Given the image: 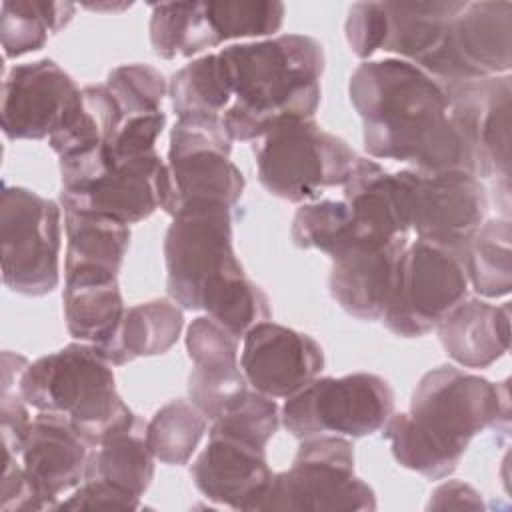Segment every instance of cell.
Listing matches in <instances>:
<instances>
[{"label":"cell","mask_w":512,"mask_h":512,"mask_svg":"<svg viewBox=\"0 0 512 512\" xmlns=\"http://www.w3.org/2000/svg\"><path fill=\"white\" fill-rule=\"evenodd\" d=\"M18 390L38 412L66 416L90 448L136 420L116 392L112 364L88 342H72L30 362Z\"/></svg>","instance_id":"cell-5"},{"label":"cell","mask_w":512,"mask_h":512,"mask_svg":"<svg viewBox=\"0 0 512 512\" xmlns=\"http://www.w3.org/2000/svg\"><path fill=\"white\" fill-rule=\"evenodd\" d=\"M168 94L178 118L222 116L232 104V86L220 54H206L180 68Z\"/></svg>","instance_id":"cell-31"},{"label":"cell","mask_w":512,"mask_h":512,"mask_svg":"<svg viewBox=\"0 0 512 512\" xmlns=\"http://www.w3.org/2000/svg\"><path fill=\"white\" fill-rule=\"evenodd\" d=\"M206 428L208 418L190 400H172L146 424V440L156 460L182 466L192 458Z\"/></svg>","instance_id":"cell-33"},{"label":"cell","mask_w":512,"mask_h":512,"mask_svg":"<svg viewBox=\"0 0 512 512\" xmlns=\"http://www.w3.org/2000/svg\"><path fill=\"white\" fill-rule=\"evenodd\" d=\"M106 88L118 102L122 116L154 114L162 110L168 92L164 74L150 64H122L110 70Z\"/></svg>","instance_id":"cell-36"},{"label":"cell","mask_w":512,"mask_h":512,"mask_svg":"<svg viewBox=\"0 0 512 512\" xmlns=\"http://www.w3.org/2000/svg\"><path fill=\"white\" fill-rule=\"evenodd\" d=\"M428 510H484V502L470 484L448 480L430 494Z\"/></svg>","instance_id":"cell-42"},{"label":"cell","mask_w":512,"mask_h":512,"mask_svg":"<svg viewBox=\"0 0 512 512\" xmlns=\"http://www.w3.org/2000/svg\"><path fill=\"white\" fill-rule=\"evenodd\" d=\"M90 444L62 414L40 412L30 420L18 460L42 510H56L58 500L86 474Z\"/></svg>","instance_id":"cell-19"},{"label":"cell","mask_w":512,"mask_h":512,"mask_svg":"<svg viewBox=\"0 0 512 512\" xmlns=\"http://www.w3.org/2000/svg\"><path fill=\"white\" fill-rule=\"evenodd\" d=\"M290 236L298 248H314L332 260L354 248V222L344 200H312L302 204L294 218Z\"/></svg>","instance_id":"cell-34"},{"label":"cell","mask_w":512,"mask_h":512,"mask_svg":"<svg viewBox=\"0 0 512 512\" xmlns=\"http://www.w3.org/2000/svg\"><path fill=\"white\" fill-rule=\"evenodd\" d=\"M204 10L220 44L234 38L270 36L280 30L286 12L276 0L204 2Z\"/></svg>","instance_id":"cell-35"},{"label":"cell","mask_w":512,"mask_h":512,"mask_svg":"<svg viewBox=\"0 0 512 512\" xmlns=\"http://www.w3.org/2000/svg\"><path fill=\"white\" fill-rule=\"evenodd\" d=\"M350 50L358 58H370L380 50L386 30V16L382 2H356L348 10L344 24Z\"/></svg>","instance_id":"cell-40"},{"label":"cell","mask_w":512,"mask_h":512,"mask_svg":"<svg viewBox=\"0 0 512 512\" xmlns=\"http://www.w3.org/2000/svg\"><path fill=\"white\" fill-rule=\"evenodd\" d=\"M460 250L416 236L400 256L382 324L396 336L420 338L468 294L466 262Z\"/></svg>","instance_id":"cell-9"},{"label":"cell","mask_w":512,"mask_h":512,"mask_svg":"<svg viewBox=\"0 0 512 512\" xmlns=\"http://www.w3.org/2000/svg\"><path fill=\"white\" fill-rule=\"evenodd\" d=\"M258 180L280 200L306 204L326 188L344 186L360 156L312 118L276 124L254 146Z\"/></svg>","instance_id":"cell-6"},{"label":"cell","mask_w":512,"mask_h":512,"mask_svg":"<svg viewBox=\"0 0 512 512\" xmlns=\"http://www.w3.org/2000/svg\"><path fill=\"white\" fill-rule=\"evenodd\" d=\"M2 280L10 292L46 296L60 282V206L4 184L0 198Z\"/></svg>","instance_id":"cell-11"},{"label":"cell","mask_w":512,"mask_h":512,"mask_svg":"<svg viewBox=\"0 0 512 512\" xmlns=\"http://www.w3.org/2000/svg\"><path fill=\"white\" fill-rule=\"evenodd\" d=\"M232 138L222 116H184L172 126L162 184V210L176 216L192 208H232L244 176L230 160Z\"/></svg>","instance_id":"cell-7"},{"label":"cell","mask_w":512,"mask_h":512,"mask_svg":"<svg viewBox=\"0 0 512 512\" xmlns=\"http://www.w3.org/2000/svg\"><path fill=\"white\" fill-rule=\"evenodd\" d=\"M166 126V114H140V116H124L118 132L110 142V154L118 160L136 158L142 154L156 152L154 144Z\"/></svg>","instance_id":"cell-39"},{"label":"cell","mask_w":512,"mask_h":512,"mask_svg":"<svg viewBox=\"0 0 512 512\" xmlns=\"http://www.w3.org/2000/svg\"><path fill=\"white\" fill-rule=\"evenodd\" d=\"M62 310L70 336L96 346L106 356L126 314L118 278L64 280Z\"/></svg>","instance_id":"cell-25"},{"label":"cell","mask_w":512,"mask_h":512,"mask_svg":"<svg viewBox=\"0 0 512 512\" xmlns=\"http://www.w3.org/2000/svg\"><path fill=\"white\" fill-rule=\"evenodd\" d=\"M146 424L136 416L128 428L90 448L84 480H100L140 498L154 478L156 460L146 440Z\"/></svg>","instance_id":"cell-27"},{"label":"cell","mask_w":512,"mask_h":512,"mask_svg":"<svg viewBox=\"0 0 512 512\" xmlns=\"http://www.w3.org/2000/svg\"><path fill=\"white\" fill-rule=\"evenodd\" d=\"M184 326L182 306L174 300L154 298L126 308L118 338L104 356L112 366H124L142 356L168 352Z\"/></svg>","instance_id":"cell-28"},{"label":"cell","mask_w":512,"mask_h":512,"mask_svg":"<svg viewBox=\"0 0 512 512\" xmlns=\"http://www.w3.org/2000/svg\"><path fill=\"white\" fill-rule=\"evenodd\" d=\"M238 338L214 318L198 316L186 330V350L194 368L218 370L238 366Z\"/></svg>","instance_id":"cell-37"},{"label":"cell","mask_w":512,"mask_h":512,"mask_svg":"<svg viewBox=\"0 0 512 512\" xmlns=\"http://www.w3.org/2000/svg\"><path fill=\"white\" fill-rule=\"evenodd\" d=\"M348 94L362 118L368 156L408 162L420 174H474L468 146L448 116L444 86L418 66L400 58L362 62Z\"/></svg>","instance_id":"cell-1"},{"label":"cell","mask_w":512,"mask_h":512,"mask_svg":"<svg viewBox=\"0 0 512 512\" xmlns=\"http://www.w3.org/2000/svg\"><path fill=\"white\" fill-rule=\"evenodd\" d=\"M342 188L354 222V248L380 246L410 232V170L388 172L360 156Z\"/></svg>","instance_id":"cell-20"},{"label":"cell","mask_w":512,"mask_h":512,"mask_svg":"<svg viewBox=\"0 0 512 512\" xmlns=\"http://www.w3.org/2000/svg\"><path fill=\"white\" fill-rule=\"evenodd\" d=\"M240 368L254 390L290 398L318 378L324 352L312 336L264 320L244 334Z\"/></svg>","instance_id":"cell-17"},{"label":"cell","mask_w":512,"mask_h":512,"mask_svg":"<svg viewBox=\"0 0 512 512\" xmlns=\"http://www.w3.org/2000/svg\"><path fill=\"white\" fill-rule=\"evenodd\" d=\"M166 290L186 310H204L234 338L270 320V302L246 278L232 248L228 208H192L172 216L164 236Z\"/></svg>","instance_id":"cell-3"},{"label":"cell","mask_w":512,"mask_h":512,"mask_svg":"<svg viewBox=\"0 0 512 512\" xmlns=\"http://www.w3.org/2000/svg\"><path fill=\"white\" fill-rule=\"evenodd\" d=\"M122 110L106 84L80 90L62 124L48 138L58 160L88 154L110 146L122 124Z\"/></svg>","instance_id":"cell-26"},{"label":"cell","mask_w":512,"mask_h":512,"mask_svg":"<svg viewBox=\"0 0 512 512\" xmlns=\"http://www.w3.org/2000/svg\"><path fill=\"white\" fill-rule=\"evenodd\" d=\"M394 414L390 384L370 372L314 378L280 410L284 428L298 440L312 436H370Z\"/></svg>","instance_id":"cell-10"},{"label":"cell","mask_w":512,"mask_h":512,"mask_svg":"<svg viewBox=\"0 0 512 512\" xmlns=\"http://www.w3.org/2000/svg\"><path fill=\"white\" fill-rule=\"evenodd\" d=\"M486 212V188L474 174L410 170V230L416 236L466 252Z\"/></svg>","instance_id":"cell-14"},{"label":"cell","mask_w":512,"mask_h":512,"mask_svg":"<svg viewBox=\"0 0 512 512\" xmlns=\"http://www.w3.org/2000/svg\"><path fill=\"white\" fill-rule=\"evenodd\" d=\"M232 104L222 120L232 140L252 142L276 124L312 118L320 106L322 44L306 34H280L222 48Z\"/></svg>","instance_id":"cell-4"},{"label":"cell","mask_w":512,"mask_h":512,"mask_svg":"<svg viewBox=\"0 0 512 512\" xmlns=\"http://www.w3.org/2000/svg\"><path fill=\"white\" fill-rule=\"evenodd\" d=\"M248 386L240 366L218 370L194 368L188 376V398L208 420H216Z\"/></svg>","instance_id":"cell-38"},{"label":"cell","mask_w":512,"mask_h":512,"mask_svg":"<svg viewBox=\"0 0 512 512\" xmlns=\"http://www.w3.org/2000/svg\"><path fill=\"white\" fill-rule=\"evenodd\" d=\"M140 498L100 480H84L56 510H134Z\"/></svg>","instance_id":"cell-41"},{"label":"cell","mask_w":512,"mask_h":512,"mask_svg":"<svg viewBox=\"0 0 512 512\" xmlns=\"http://www.w3.org/2000/svg\"><path fill=\"white\" fill-rule=\"evenodd\" d=\"M386 30L380 50L432 72L462 0L382 2Z\"/></svg>","instance_id":"cell-23"},{"label":"cell","mask_w":512,"mask_h":512,"mask_svg":"<svg viewBox=\"0 0 512 512\" xmlns=\"http://www.w3.org/2000/svg\"><path fill=\"white\" fill-rule=\"evenodd\" d=\"M510 66L512 4L462 0L430 76L440 84H454L504 76Z\"/></svg>","instance_id":"cell-13"},{"label":"cell","mask_w":512,"mask_h":512,"mask_svg":"<svg viewBox=\"0 0 512 512\" xmlns=\"http://www.w3.org/2000/svg\"><path fill=\"white\" fill-rule=\"evenodd\" d=\"M80 88L54 60L14 66L2 84V132L8 140L50 138L78 98Z\"/></svg>","instance_id":"cell-16"},{"label":"cell","mask_w":512,"mask_h":512,"mask_svg":"<svg viewBox=\"0 0 512 512\" xmlns=\"http://www.w3.org/2000/svg\"><path fill=\"white\" fill-rule=\"evenodd\" d=\"M150 44L156 56L172 60L194 56L220 44L204 2H162L152 4Z\"/></svg>","instance_id":"cell-29"},{"label":"cell","mask_w":512,"mask_h":512,"mask_svg":"<svg viewBox=\"0 0 512 512\" xmlns=\"http://www.w3.org/2000/svg\"><path fill=\"white\" fill-rule=\"evenodd\" d=\"M272 476L266 444L214 422L206 448L190 466L198 492L234 510H254Z\"/></svg>","instance_id":"cell-15"},{"label":"cell","mask_w":512,"mask_h":512,"mask_svg":"<svg viewBox=\"0 0 512 512\" xmlns=\"http://www.w3.org/2000/svg\"><path fill=\"white\" fill-rule=\"evenodd\" d=\"M374 490L354 474V448L344 436H312L298 446L288 470L272 476L254 510L364 512Z\"/></svg>","instance_id":"cell-8"},{"label":"cell","mask_w":512,"mask_h":512,"mask_svg":"<svg viewBox=\"0 0 512 512\" xmlns=\"http://www.w3.org/2000/svg\"><path fill=\"white\" fill-rule=\"evenodd\" d=\"M70 2L4 0L0 6V36L6 58H18L44 48L50 34H58L72 20Z\"/></svg>","instance_id":"cell-30"},{"label":"cell","mask_w":512,"mask_h":512,"mask_svg":"<svg viewBox=\"0 0 512 512\" xmlns=\"http://www.w3.org/2000/svg\"><path fill=\"white\" fill-rule=\"evenodd\" d=\"M446 354L464 368H488L510 346V304L464 298L434 328Z\"/></svg>","instance_id":"cell-22"},{"label":"cell","mask_w":512,"mask_h":512,"mask_svg":"<svg viewBox=\"0 0 512 512\" xmlns=\"http://www.w3.org/2000/svg\"><path fill=\"white\" fill-rule=\"evenodd\" d=\"M408 242V234H400L386 244L354 248L334 258L328 286L340 308L364 322L382 320Z\"/></svg>","instance_id":"cell-21"},{"label":"cell","mask_w":512,"mask_h":512,"mask_svg":"<svg viewBox=\"0 0 512 512\" xmlns=\"http://www.w3.org/2000/svg\"><path fill=\"white\" fill-rule=\"evenodd\" d=\"M166 162L156 154H142L114 162L84 186L60 190L64 210L88 212L136 224L162 208Z\"/></svg>","instance_id":"cell-18"},{"label":"cell","mask_w":512,"mask_h":512,"mask_svg":"<svg viewBox=\"0 0 512 512\" xmlns=\"http://www.w3.org/2000/svg\"><path fill=\"white\" fill-rule=\"evenodd\" d=\"M508 380L494 384L456 366L426 372L410 398V412L382 426L392 456L428 480L448 478L470 440L486 428L508 432Z\"/></svg>","instance_id":"cell-2"},{"label":"cell","mask_w":512,"mask_h":512,"mask_svg":"<svg viewBox=\"0 0 512 512\" xmlns=\"http://www.w3.org/2000/svg\"><path fill=\"white\" fill-rule=\"evenodd\" d=\"M512 226L508 218L484 220L466 244L468 284L486 298L508 296L512 290Z\"/></svg>","instance_id":"cell-32"},{"label":"cell","mask_w":512,"mask_h":512,"mask_svg":"<svg viewBox=\"0 0 512 512\" xmlns=\"http://www.w3.org/2000/svg\"><path fill=\"white\" fill-rule=\"evenodd\" d=\"M510 74L470 82L442 84L448 116L472 156L474 176L492 180L508 204L510 192Z\"/></svg>","instance_id":"cell-12"},{"label":"cell","mask_w":512,"mask_h":512,"mask_svg":"<svg viewBox=\"0 0 512 512\" xmlns=\"http://www.w3.org/2000/svg\"><path fill=\"white\" fill-rule=\"evenodd\" d=\"M64 280L118 278L130 246V226L114 218L64 210Z\"/></svg>","instance_id":"cell-24"}]
</instances>
